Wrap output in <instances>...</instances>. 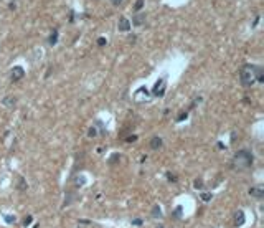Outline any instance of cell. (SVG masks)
I'll list each match as a JSON object with an SVG mask.
<instances>
[{"label": "cell", "mask_w": 264, "mask_h": 228, "mask_svg": "<svg viewBox=\"0 0 264 228\" xmlns=\"http://www.w3.org/2000/svg\"><path fill=\"white\" fill-rule=\"evenodd\" d=\"M167 180H168V182H173V183H175V182L178 180V178H177V175H175V174L167 172Z\"/></svg>", "instance_id": "19"}, {"label": "cell", "mask_w": 264, "mask_h": 228, "mask_svg": "<svg viewBox=\"0 0 264 228\" xmlns=\"http://www.w3.org/2000/svg\"><path fill=\"white\" fill-rule=\"evenodd\" d=\"M88 136H89V137H96V136H97L96 127H91V129H89V132H88Z\"/></svg>", "instance_id": "23"}, {"label": "cell", "mask_w": 264, "mask_h": 228, "mask_svg": "<svg viewBox=\"0 0 264 228\" xmlns=\"http://www.w3.org/2000/svg\"><path fill=\"white\" fill-rule=\"evenodd\" d=\"M203 180L201 178H195L193 180V188H197V190H203Z\"/></svg>", "instance_id": "15"}, {"label": "cell", "mask_w": 264, "mask_h": 228, "mask_svg": "<svg viewBox=\"0 0 264 228\" xmlns=\"http://www.w3.org/2000/svg\"><path fill=\"white\" fill-rule=\"evenodd\" d=\"M3 222H5L7 225H13V223L17 222V218L13 217V215H3Z\"/></svg>", "instance_id": "16"}, {"label": "cell", "mask_w": 264, "mask_h": 228, "mask_svg": "<svg viewBox=\"0 0 264 228\" xmlns=\"http://www.w3.org/2000/svg\"><path fill=\"white\" fill-rule=\"evenodd\" d=\"M256 81H258V83L264 81V71H263L261 66H256Z\"/></svg>", "instance_id": "12"}, {"label": "cell", "mask_w": 264, "mask_h": 228, "mask_svg": "<svg viewBox=\"0 0 264 228\" xmlns=\"http://www.w3.org/2000/svg\"><path fill=\"white\" fill-rule=\"evenodd\" d=\"M182 210H183L182 205H178V207L175 208V212H173V218H177V220H178V218L182 217Z\"/></svg>", "instance_id": "17"}, {"label": "cell", "mask_w": 264, "mask_h": 228, "mask_svg": "<svg viewBox=\"0 0 264 228\" xmlns=\"http://www.w3.org/2000/svg\"><path fill=\"white\" fill-rule=\"evenodd\" d=\"M31 222H33V217H31V215H26V217L23 218V222H22V223H23V227H28Z\"/></svg>", "instance_id": "18"}, {"label": "cell", "mask_w": 264, "mask_h": 228, "mask_svg": "<svg viewBox=\"0 0 264 228\" xmlns=\"http://www.w3.org/2000/svg\"><path fill=\"white\" fill-rule=\"evenodd\" d=\"M158 228H163V227H158Z\"/></svg>", "instance_id": "29"}, {"label": "cell", "mask_w": 264, "mask_h": 228, "mask_svg": "<svg viewBox=\"0 0 264 228\" xmlns=\"http://www.w3.org/2000/svg\"><path fill=\"white\" fill-rule=\"evenodd\" d=\"M150 215H152V218H162V208L158 207V205H154Z\"/></svg>", "instance_id": "14"}, {"label": "cell", "mask_w": 264, "mask_h": 228, "mask_svg": "<svg viewBox=\"0 0 264 228\" xmlns=\"http://www.w3.org/2000/svg\"><path fill=\"white\" fill-rule=\"evenodd\" d=\"M109 2H111L112 5H121L122 3V0H109Z\"/></svg>", "instance_id": "28"}, {"label": "cell", "mask_w": 264, "mask_h": 228, "mask_svg": "<svg viewBox=\"0 0 264 228\" xmlns=\"http://www.w3.org/2000/svg\"><path fill=\"white\" fill-rule=\"evenodd\" d=\"M56 41H58V30H53L50 33V36H48V43L50 45H56Z\"/></svg>", "instance_id": "13"}, {"label": "cell", "mask_w": 264, "mask_h": 228, "mask_svg": "<svg viewBox=\"0 0 264 228\" xmlns=\"http://www.w3.org/2000/svg\"><path fill=\"white\" fill-rule=\"evenodd\" d=\"M239 81L244 88L253 86L256 81V65H244L239 70Z\"/></svg>", "instance_id": "2"}, {"label": "cell", "mask_w": 264, "mask_h": 228, "mask_svg": "<svg viewBox=\"0 0 264 228\" xmlns=\"http://www.w3.org/2000/svg\"><path fill=\"white\" fill-rule=\"evenodd\" d=\"M165 88H167V83H165V79H163V78H160V79L155 83V86H154L152 94H154V96L162 98L163 94H165Z\"/></svg>", "instance_id": "3"}, {"label": "cell", "mask_w": 264, "mask_h": 228, "mask_svg": "<svg viewBox=\"0 0 264 228\" xmlns=\"http://www.w3.org/2000/svg\"><path fill=\"white\" fill-rule=\"evenodd\" d=\"M10 78H12V81H15V83L25 78V70L22 66H13V70L10 71Z\"/></svg>", "instance_id": "4"}, {"label": "cell", "mask_w": 264, "mask_h": 228, "mask_svg": "<svg viewBox=\"0 0 264 228\" xmlns=\"http://www.w3.org/2000/svg\"><path fill=\"white\" fill-rule=\"evenodd\" d=\"M211 198H213L211 193H201V200H203V202H210Z\"/></svg>", "instance_id": "21"}, {"label": "cell", "mask_w": 264, "mask_h": 228, "mask_svg": "<svg viewBox=\"0 0 264 228\" xmlns=\"http://www.w3.org/2000/svg\"><path fill=\"white\" fill-rule=\"evenodd\" d=\"M132 225H135V227H140V225H142V220H140V218H135V220H132Z\"/></svg>", "instance_id": "26"}, {"label": "cell", "mask_w": 264, "mask_h": 228, "mask_svg": "<svg viewBox=\"0 0 264 228\" xmlns=\"http://www.w3.org/2000/svg\"><path fill=\"white\" fill-rule=\"evenodd\" d=\"M249 195L254 198H258V200H261V198L264 197V188L263 187H253V188H249Z\"/></svg>", "instance_id": "9"}, {"label": "cell", "mask_w": 264, "mask_h": 228, "mask_svg": "<svg viewBox=\"0 0 264 228\" xmlns=\"http://www.w3.org/2000/svg\"><path fill=\"white\" fill-rule=\"evenodd\" d=\"M26 180L25 177H22V175H17V188L20 190V192H23V190H26Z\"/></svg>", "instance_id": "11"}, {"label": "cell", "mask_w": 264, "mask_h": 228, "mask_svg": "<svg viewBox=\"0 0 264 228\" xmlns=\"http://www.w3.org/2000/svg\"><path fill=\"white\" fill-rule=\"evenodd\" d=\"M117 157H121V155H117V154H112V155H111V160H109V164L112 165V164H114V162L117 160Z\"/></svg>", "instance_id": "25"}, {"label": "cell", "mask_w": 264, "mask_h": 228, "mask_svg": "<svg viewBox=\"0 0 264 228\" xmlns=\"http://www.w3.org/2000/svg\"><path fill=\"white\" fill-rule=\"evenodd\" d=\"M131 26H132L131 20L126 18V17H121L119 22H117V28H119V31H129L131 30Z\"/></svg>", "instance_id": "6"}, {"label": "cell", "mask_w": 264, "mask_h": 228, "mask_svg": "<svg viewBox=\"0 0 264 228\" xmlns=\"http://www.w3.org/2000/svg\"><path fill=\"white\" fill-rule=\"evenodd\" d=\"M97 45H99V46H104V45H106V38H104V36L97 38Z\"/></svg>", "instance_id": "24"}, {"label": "cell", "mask_w": 264, "mask_h": 228, "mask_svg": "<svg viewBox=\"0 0 264 228\" xmlns=\"http://www.w3.org/2000/svg\"><path fill=\"white\" fill-rule=\"evenodd\" d=\"M144 7V0H137L135 2V5H134V10L135 12H140V8Z\"/></svg>", "instance_id": "20"}, {"label": "cell", "mask_w": 264, "mask_h": 228, "mask_svg": "<svg viewBox=\"0 0 264 228\" xmlns=\"http://www.w3.org/2000/svg\"><path fill=\"white\" fill-rule=\"evenodd\" d=\"M244 222H246V215H244L243 210H236L233 215V223H234V227L238 228V227H243Z\"/></svg>", "instance_id": "5"}, {"label": "cell", "mask_w": 264, "mask_h": 228, "mask_svg": "<svg viewBox=\"0 0 264 228\" xmlns=\"http://www.w3.org/2000/svg\"><path fill=\"white\" fill-rule=\"evenodd\" d=\"M134 26H142L145 23V13L144 12H137L135 15L132 17V22H131Z\"/></svg>", "instance_id": "7"}, {"label": "cell", "mask_w": 264, "mask_h": 228, "mask_svg": "<svg viewBox=\"0 0 264 228\" xmlns=\"http://www.w3.org/2000/svg\"><path fill=\"white\" fill-rule=\"evenodd\" d=\"M149 146H150V149H152V151H158V149H162V146H163L162 137L154 136L152 139H150V142H149Z\"/></svg>", "instance_id": "8"}, {"label": "cell", "mask_w": 264, "mask_h": 228, "mask_svg": "<svg viewBox=\"0 0 264 228\" xmlns=\"http://www.w3.org/2000/svg\"><path fill=\"white\" fill-rule=\"evenodd\" d=\"M126 141H127V142H134V141H137V136H129V137L126 139Z\"/></svg>", "instance_id": "27"}, {"label": "cell", "mask_w": 264, "mask_h": 228, "mask_svg": "<svg viewBox=\"0 0 264 228\" xmlns=\"http://www.w3.org/2000/svg\"><path fill=\"white\" fill-rule=\"evenodd\" d=\"M254 162V157L253 154L246 149H241L234 154L233 157V162H231V169L236 170V172H243V170H248Z\"/></svg>", "instance_id": "1"}, {"label": "cell", "mask_w": 264, "mask_h": 228, "mask_svg": "<svg viewBox=\"0 0 264 228\" xmlns=\"http://www.w3.org/2000/svg\"><path fill=\"white\" fill-rule=\"evenodd\" d=\"M18 102V99H17L15 96H5L3 99H2V106H5V107H13Z\"/></svg>", "instance_id": "10"}, {"label": "cell", "mask_w": 264, "mask_h": 228, "mask_svg": "<svg viewBox=\"0 0 264 228\" xmlns=\"http://www.w3.org/2000/svg\"><path fill=\"white\" fill-rule=\"evenodd\" d=\"M185 119H187V111H185V112H183V111H182V112H180V114H178V117H177V121H178V122H180V121H185Z\"/></svg>", "instance_id": "22"}]
</instances>
